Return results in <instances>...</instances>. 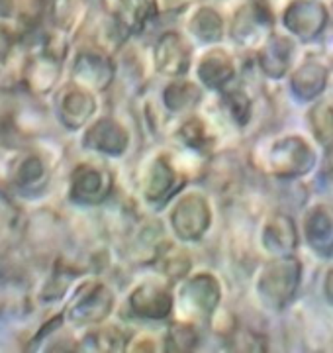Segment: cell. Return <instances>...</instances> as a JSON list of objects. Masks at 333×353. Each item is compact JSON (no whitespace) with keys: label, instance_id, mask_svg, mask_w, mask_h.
Segmentation results:
<instances>
[{"label":"cell","instance_id":"cell-16","mask_svg":"<svg viewBox=\"0 0 333 353\" xmlns=\"http://www.w3.org/2000/svg\"><path fill=\"white\" fill-rule=\"evenodd\" d=\"M325 287H327V296H330V301H333V271H330V277H327Z\"/></svg>","mask_w":333,"mask_h":353},{"label":"cell","instance_id":"cell-11","mask_svg":"<svg viewBox=\"0 0 333 353\" xmlns=\"http://www.w3.org/2000/svg\"><path fill=\"white\" fill-rule=\"evenodd\" d=\"M231 75H233V67H231L230 59L218 51L208 55L200 65V79L208 87H222Z\"/></svg>","mask_w":333,"mask_h":353},{"label":"cell","instance_id":"cell-10","mask_svg":"<svg viewBox=\"0 0 333 353\" xmlns=\"http://www.w3.org/2000/svg\"><path fill=\"white\" fill-rule=\"evenodd\" d=\"M323 85H325V71L316 63H306L304 67H300L292 79L294 92L300 99H314L323 90Z\"/></svg>","mask_w":333,"mask_h":353},{"label":"cell","instance_id":"cell-5","mask_svg":"<svg viewBox=\"0 0 333 353\" xmlns=\"http://www.w3.org/2000/svg\"><path fill=\"white\" fill-rule=\"evenodd\" d=\"M325 22V12L318 4H294L288 14H286V24L288 28L302 36V38H312L320 32Z\"/></svg>","mask_w":333,"mask_h":353},{"label":"cell","instance_id":"cell-12","mask_svg":"<svg viewBox=\"0 0 333 353\" xmlns=\"http://www.w3.org/2000/svg\"><path fill=\"white\" fill-rule=\"evenodd\" d=\"M312 128L314 136L320 143L332 148L333 145V106L332 104H318L312 112Z\"/></svg>","mask_w":333,"mask_h":353},{"label":"cell","instance_id":"cell-15","mask_svg":"<svg viewBox=\"0 0 333 353\" xmlns=\"http://www.w3.org/2000/svg\"><path fill=\"white\" fill-rule=\"evenodd\" d=\"M198 99V88H194L191 83H175L166 88L165 102L169 108L180 110L184 106H189L191 102Z\"/></svg>","mask_w":333,"mask_h":353},{"label":"cell","instance_id":"cell-4","mask_svg":"<svg viewBox=\"0 0 333 353\" xmlns=\"http://www.w3.org/2000/svg\"><path fill=\"white\" fill-rule=\"evenodd\" d=\"M219 290L218 283L210 275H198L194 277L180 294V301L184 308H191V312L198 314H208L210 310H214V306L218 303Z\"/></svg>","mask_w":333,"mask_h":353},{"label":"cell","instance_id":"cell-6","mask_svg":"<svg viewBox=\"0 0 333 353\" xmlns=\"http://www.w3.org/2000/svg\"><path fill=\"white\" fill-rule=\"evenodd\" d=\"M157 63L163 73L180 75L191 63V53L179 36H166L157 48Z\"/></svg>","mask_w":333,"mask_h":353},{"label":"cell","instance_id":"cell-8","mask_svg":"<svg viewBox=\"0 0 333 353\" xmlns=\"http://www.w3.org/2000/svg\"><path fill=\"white\" fill-rule=\"evenodd\" d=\"M306 236L310 243L318 250L333 245V210L314 208L306 218Z\"/></svg>","mask_w":333,"mask_h":353},{"label":"cell","instance_id":"cell-13","mask_svg":"<svg viewBox=\"0 0 333 353\" xmlns=\"http://www.w3.org/2000/svg\"><path fill=\"white\" fill-rule=\"evenodd\" d=\"M292 53H290V46L284 43V41H275L270 46L269 50L263 53V67L265 71L272 77H281L286 67H288V61H290Z\"/></svg>","mask_w":333,"mask_h":353},{"label":"cell","instance_id":"cell-3","mask_svg":"<svg viewBox=\"0 0 333 353\" xmlns=\"http://www.w3.org/2000/svg\"><path fill=\"white\" fill-rule=\"evenodd\" d=\"M208 222H210L208 202L198 194L184 196L173 212V224L182 240H198L206 232Z\"/></svg>","mask_w":333,"mask_h":353},{"label":"cell","instance_id":"cell-9","mask_svg":"<svg viewBox=\"0 0 333 353\" xmlns=\"http://www.w3.org/2000/svg\"><path fill=\"white\" fill-rule=\"evenodd\" d=\"M265 243L272 253L290 252L296 245V232L292 222L284 216H277L265 230Z\"/></svg>","mask_w":333,"mask_h":353},{"label":"cell","instance_id":"cell-1","mask_svg":"<svg viewBox=\"0 0 333 353\" xmlns=\"http://www.w3.org/2000/svg\"><path fill=\"white\" fill-rule=\"evenodd\" d=\"M298 279H300V265L294 259L282 257L281 261H275L265 271L259 283V292L263 301L270 306H282L294 294Z\"/></svg>","mask_w":333,"mask_h":353},{"label":"cell","instance_id":"cell-14","mask_svg":"<svg viewBox=\"0 0 333 353\" xmlns=\"http://www.w3.org/2000/svg\"><path fill=\"white\" fill-rule=\"evenodd\" d=\"M175 183V171L165 163V161H157L151 171V181L147 187V196L151 201H159L166 196V192L173 189Z\"/></svg>","mask_w":333,"mask_h":353},{"label":"cell","instance_id":"cell-2","mask_svg":"<svg viewBox=\"0 0 333 353\" xmlns=\"http://www.w3.org/2000/svg\"><path fill=\"white\" fill-rule=\"evenodd\" d=\"M316 155L304 139L284 138L269 152V167L272 173L284 176L302 175L310 171Z\"/></svg>","mask_w":333,"mask_h":353},{"label":"cell","instance_id":"cell-7","mask_svg":"<svg viewBox=\"0 0 333 353\" xmlns=\"http://www.w3.org/2000/svg\"><path fill=\"white\" fill-rule=\"evenodd\" d=\"M171 294L157 287H141L133 296H131V306L133 310L147 318H163L171 310Z\"/></svg>","mask_w":333,"mask_h":353}]
</instances>
